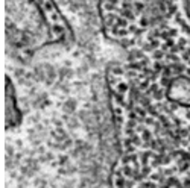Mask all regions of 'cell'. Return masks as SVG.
<instances>
[{
	"mask_svg": "<svg viewBox=\"0 0 190 188\" xmlns=\"http://www.w3.org/2000/svg\"><path fill=\"white\" fill-rule=\"evenodd\" d=\"M147 84L134 76L128 85L122 118L151 131V137L123 126L125 153L116 188H190V52L175 56L149 49L135 56Z\"/></svg>",
	"mask_w": 190,
	"mask_h": 188,
	"instance_id": "cell-1",
	"label": "cell"
}]
</instances>
